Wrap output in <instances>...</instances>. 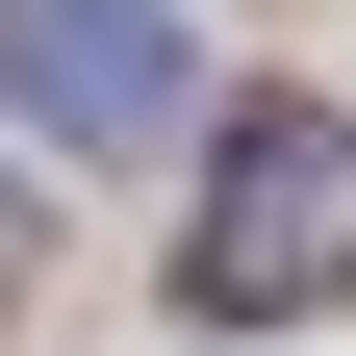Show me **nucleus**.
<instances>
[{
	"mask_svg": "<svg viewBox=\"0 0 356 356\" xmlns=\"http://www.w3.org/2000/svg\"><path fill=\"white\" fill-rule=\"evenodd\" d=\"M178 305H204V331L356 305V102H229V153H204V229H178Z\"/></svg>",
	"mask_w": 356,
	"mask_h": 356,
	"instance_id": "f257e3e1",
	"label": "nucleus"
},
{
	"mask_svg": "<svg viewBox=\"0 0 356 356\" xmlns=\"http://www.w3.org/2000/svg\"><path fill=\"white\" fill-rule=\"evenodd\" d=\"M0 102L51 153H153L204 102V51H178V0H0Z\"/></svg>",
	"mask_w": 356,
	"mask_h": 356,
	"instance_id": "f03ea898",
	"label": "nucleus"
},
{
	"mask_svg": "<svg viewBox=\"0 0 356 356\" xmlns=\"http://www.w3.org/2000/svg\"><path fill=\"white\" fill-rule=\"evenodd\" d=\"M26 254H51V204H0V305H26Z\"/></svg>",
	"mask_w": 356,
	"mask_h": 356,
	"instance_id": "7ed1b4c3",
	"label": "nucleus"
}]
</instances>
